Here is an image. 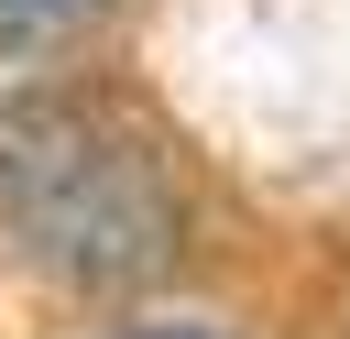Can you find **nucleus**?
Here are the masks:
<instances>
[{
	"label": "nucleus",
	"mask_w": 350,
	"mask_h": 339,
	"mask_svg": "<svg viewBox=\"0 0 350 339\" xmlns=\"http://www.w3.org/2000/svg\"><path fill=\"white\" fill-rule=\"evenodd\" d=\"M0 230L66 284H153L186 252V186L109 87L33 77L0 98Z\"/></svg>",
	"instance_id": "1"
},
{
	"label": "nucleus",
	"mask_w": 350,
	"mask_h": 339,
	"mask_svg": "<svg viewBox=\"0 0 350 339\" xmlns=\"http://www.w3.org/2000/svg\"><path fill=\"white\" fill-rule=\"evenodd\" d=\"M109 0H0V55H33V44H66L88 33Z\"/></svg>",
	"instance_id": "2"
},
{
	"label": "nucleus",
	"mask_w": 350,
	"mask_h": 339,
	"mask_svg": "<svg viewBox=\"0 0 350 339\" xmlns=\"http://www.w3.org/2000/svg\"><path fill=\"white\" fill-rule=\"evenodd\" d=\"M109 339H230V328H109Z\"/></svg>",
	"instance_id": "3"
}]
</instances>
